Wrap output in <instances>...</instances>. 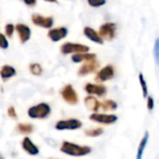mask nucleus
Masks as SVG:
<instances>
[{
	"label": "nucleus",
	"mask_w": 159,
	"mask_h": 159,
	"mask_svg": "<svg viewBox=\"0 0 159 159\" xmlns=\"http://www.w3.org/2000/svg\"><path fill=\"white\" fill-rule=\"evenodd\" d=\"M60 151L62 154L70 156V157H85L90 154L91 148L89 146L79 145V144H76L68 141H63L60 147Z\"/></svg>",
	"instance_id": "obj_1"
},
{
	"label": "nucleus",
	"mask_w": 159,
	"mask_h": 159,
	"mask_svg": "<svg viewBox=\"0 0 159 159\" xmlns=\"http://www.w3.org/2000/svg\"><path fill=\"white\" fill-rule=\"evenodd\" d=\"M51 114V107L48 102H39L27 110V116L32 119H47Z\"/></svg>",
	"instance_id": "obj_2"
},
{
	"label": "nucleus",
	"mask_w": 159,
	"mask_h": 159,
	"mask_svg": "<svg viewBox=\"0 0 159 159\" xmlns=\"http://www.w3.org/2000/svg\"><path fill=\"white\" fill-rule=\"evenodd\" d=\"M60 94L62 100L70 105H76L79 102L78 94L71 84H67L63 86L60 90Z\"/></svg>",
	"instance_id": "obj_3"
},
{
	"label": "nucleus",
	"mask_w": 159,
	"mask_h": 159,
	"mask_svg": "<svg viewBox=\"0 0 159 159\" xmlns=\"http://www.w3.org/2000/svg\"><path fill=\"white\" fill-rule=\"evenodd\" d=\"M61 53L63 55L69 54H76V53H84L89 51V47L79 44V43H73V42H65L61 46Z\"/></svg>",
	"instance_id": "obj_4"
},
{
	"label": "nucleus",
	"mask_w": 159,
	"mask_h": 159,
	"mask_svg": "<svg viewBox=\"0 0 159 159\" xmlns=\"http://www.w3.org/2000/svg\"><path fill=\"white\" fill-rule=\"evenodd\" d=\"M83 123L76 118H68V119H61L56 122L54 128L59 131L64 130H76L82 128Z\"/></svg>",
	"instance_id": "obj_5"
},
{
	"label": "nucleus",
	"mask_w": 159,
	"mask_h": 159,
	"mask_svg": "<svg viewBox=\"0 0 159 159\" xmlns=\"http://www.w3.org/2000/svg\"><path fill=\"white\" fill-rule=\"evenodd\" d=\"M31 20L34 25L44 29H51L54 25V19L51 16H43L39 13H34Z\"/></svg>",
	"instance_id": "obj_6"
},
{
	"label": "nucleus",
	"mask_w": 159,
	"mask_h": 159,
	"mask_svg": "<svg viewBox=\"0 0 159 159\" xmlns=\"http://www.w3.org/2000/svg\"><path fill=\"white\" fill-rule=\"evenodd\" d=\"M116 24L115 22H105L99 28V34L103 40L111 41L116 37Z\"/></svg>",
	"instance_id": "obj_7"
},
{
	"label": "nucleus",
	"mask_w": 159,
	"mask_h": 159,
	"mask_svg": "<svg viewBox=\"0 0 159 159\" xmlns=\"http://www.w3.org/2000/svg\"><path fill=\"white\" fill-rule=\"evenodd\" d=\"M89 119L98 124L112 125L117 121L118 117L116 115H105V114H100V113H93L89 116Z\"/></svg>",
	"instance_id": "obj_8"
},
{
	"label": "nucleus",
	"mask_w": 159,
	"mask_h": 159,
	"mask_svg": "<svg viewBox=\"0 0 159 159\" xmlns=\"http://www.w3.org/2000/svg\"><path fill=\"white\" fill-rule=\"evenodd\" d=\"M115 77V68L112 64H107L98 71L95 80L99 83H103Z\"/></svg>",
	"instance_id": "obj_9"
},
{
	"label": "nucleus",
	"mask_w": 159,
	"mask_h": 159,
	"mask_svg": "<svg viewBox=\"0 0 159 159\" xmlns=\"http://www.w3.org/2000/svg\"><path fill=\"white\" fill-rule=\"evenodd\" d=\"M68 29L65 26H61V27H56V28H51L48 32V37L52 41V42H60L61 40L64 39L68 35Z\"/></svg>",
	"instance_id": "obj_10"
},
{
	"label": "nucleus",
	"mask_w": 159,
	"mask_h": 159,
	"mask_svg": "<svg viewBox=\"0 0 159 159\" xmlns=\"http://www.w3.org/2000/svg\"><path fill=\"white\" fill-rule=\"evenodd\" d=\"M84 89L89 95H91V96L103 97L107 93V88L102 84L87 83L84 87Z\"/></svg>",
	"instance_id": "obj_11"
},
{
	"label": "nucleus",
	"mask_w": 159,
	"mask_h": 159,
	"mask_svg": "<svg viewBox=\"0 0 159 159\" xmlns=\"http://www.w3.org/2000/svg\"><path fill=\"white\" fill-rule=\"evenodd\" d=\"M99 67H100V63L97 60L86 61L79 67L77 71V75L79 76H86L88 75L95 73L99 69Z\"/></svg>",
	"instance_id": "obj_12"
},
{
	"label": "nucleus",
	"mask_w": 159,
	"mask_h": 159,
	"mask_svg": "<svg viewBox=\"0 0 159 159\" xmlns=\"http://www.w3.org/2000/svg\"><path fill=\"white\" fill-rule=\"evenodd\" d=\"M15 31L17 32L20 42L21 44H25L30 40L32 35V31L28 25L24 23H17L15 25Z\"/></svg>",
	"instance_id": "obj_13"
},
{
	"label": "nucleus",
	"mask_w": 159,
	"mask_h": 159,
	"mask_svg": "<svg viewBox=\"0 0 159 159\" xmlns=\"http://www.w3.org/2000/svg\"><path fill=\"white\" fill-rule=\"evenodd\" d=\"M21 148L22 150L29 156L35 157L39 154V148L38 146L29 138L24 137L21 141Z\"/></svg>",
	"instance_id": "obj_14"
},
{
	"label": "nucleus",
	"mask_w": 159,
	"mask_h": 159,
	"mask_svg": "<svg viewBox=\"0 0 159 159\" xmlns=\"http://www.w3.org/2000/svg\"><path fill=\"white\" fill-rule=\"evenodd\" d=\"M83 33H84V35L91 42H94L99 45H102L104 43V40L100 36L99 33L89 26H86L83 30Z\"/></svg>",
	"instance_id": "obj_15"
},
{
	"label": "nucleus",
	"mask_w": 159,
	"mask_h": 159,
	"mask_svg": "<svg viewBox=\"0 0 159 159\" xmlns=\"http://www.w3.org/2000/svg\"><path fill=\"white\" fill-rule=\"evenodd\" d=\"M96 59H97V55L95 53H90V52L76 53V54H73L71 57V61L75 63L86 62V61H93Z\"/></svg>",
	"instance_id": "obj_16"
},
{
	"label": "nucleus",
	"mask_w": 159,
	"mask_h": 159,
	"mask_svg": "<svg viewBox=\"0 0 159 159\" xmlns=\"http://www.w3.org/2000/svg\"><path fill=\"white\" fill-rule=\"evenodd\" d=\"M84 104L88 110L93 113H97L101 108V102H99V100L95 96H91V95H88L84 99Z\"/></svg>",
	"instance_id": "obj_17"
},
{
	"label": "nucleus",
	"mask_w": 159,
	"mask_h": 159,
	"mask_svg": "<svg viewBox=\"0 0 159 159\" xmlns=\"http://www.w3.org/2000/svg\"><path fill=\"white\" fill-rule=\"evenodd\" d=\"M16 75H17V71L12 65L5 64L0 69V77L4 82H7V80L11 79Z\"/></svg>",
	"instance_id": "obj_18"
},
{
	"label": "nucleus",
	"mask_w": 159,
	"mask_h": 159,
	"mask_svg": "<svg viewBox=\"0 0 159 159\" xmlns=\"http://www.w3.org/2000/svg\"><path fill=\"white\" fill-rule=\"evenodd\" d=\"M148 140H149V132H148V131H146V132L144 133V136H143V139L141 140L139 146H138V149H137V155H136V159H143V153H144V151H145V148H146V145H147Z\"/></svg>",
	"instance_id": "obj_19"
},
{
	"label": "nucleus",
	"mask_w": 159,
	"mask_h": 159,
	"mask_svg": "<svg viewBox=\"0 0 159 159\" xmlns=\"http://www.w3.org/2000/svg\"><path fill=\"white\" fill-rule=\"evenodd\" d=\"M16 130L20 134L29 135L34 131V126L30 123H19L16 126Z\"/></svg>",
	"instance_id": "obj_20"
},
{
	"label": "nucleus",
	"mask_w": 159,
	"mask_h": 159,
	"mask_svg": "<svg viewBox=\"0 0 159 159\" xmlns=\"http://www.w3.org/2000/svg\"><path fill=\"white\" fill-rule=\"evenodd\" d=\"M101 108L103 111H115L117 109V103L113 100H105L101 102Z\"/></svg>",
	"instance_id": "obj_21"
},
{
	"label": "nucleus",
	"mask_w": 159,
	"mask_h": 159,
	"mask_svg": "<svg viewBox=\"0 0 159 159\" xmlns=\"http://www.w3.org/2000/svg\"><path fill=\"white\" fill-rule=\"evenodd\" d=\"M29 71L30 73L34 76H40L43 74V68L40 63L33 62L29 65Z\"/></svg>",
	"instance_id": "obj_22"
},
{
	"label": "nucleus",
	"mask_w": 159,
	"mask_h": 159,
	"mask_svg": "<svg viewBox=\"0 0 159 159\" xmlns=\"http://www.w3.org/2000/svg\"><path fill=\"white\" fill-rule=\"evenodd\" d=\"M103 133L102 128H94V129H88L85 130V135L90 138H96L101 136Z\"/></svg>",
	"instance_id": "obj_23"
},
{
	"label": "nucleus",
	"mask_w": 159,
	"mask_h": 159,
	"mask_svg": "<svg viewBox=\"0 0 159 159\" xmlns=\"http://www.w3.org/2000/svg\"><path fill=\"white\" fill-rule=\"evenodd\" d=\"M139 81H140L141 88H142V90H143V98L148 97L147 83H146V80H145V78H144V76H143V75L142 73H140V75H139Z\"/></svg>",
	"instance_id": "obj_24"
},
{
	"label": "nucleus",
	"mask_w": 159,
	"mask_h": 159,
	"mask_svg": "<svg viewBox=\"0 0 159 159\" xmlns=\"http://www.w3.org/2000/svg\"><path fill=\"white\" fill-rule=\"evenodd\" d=\"M153 55H154L156 64L159 66V37H157L155 41L154 48H153Z\"/></svg>",
	"instance_id": "obj_25"
},
{
	"label": "nucleus",
	"mask_w": 159,
	"mask_h": 159,
	"mask_svg": "<svg viewBox=\"0 0 159 159\" xmlns=\"http://www.w3.org/2000/svg\"><path fill=\"white\" fill-rule=\"evenodd\" d=\"M5 35L7 37H9L11 38L14 34V32H15V25L12 24V23H7L5 25Z\"/></svg>",
	"instance_id": "obj_26"
},
{
	"label": "nucleus",
	"mask_w": 159,
	"mask_h": 159,
	"mask_svg": "<svg viewBox=\"0 0 159 159\" xmlns=\"http://www.w3.org/2000/svg\"><path fill=\"white\" fill-rule=\"evenodd\" d=\"M8 46H9V43H8L7 36L5 35V34L0 33V48L1 49H7Z\"/></svg>",
	"instance_id": "obj_27"
},
{
	"label": "nucleus",
	"mask_w": 159,
	"mask_h": 159,
	"mask_svg": "<svg viewBox=\"0 0 159 159\" xmlns=\"http://www.w3.org/2000/svg\"><path fill=\"white\" fill-rule=\"evenodd\" d=\"M87 2L92 7H101L106 4V0H87Z\"/></svg>",
	"instance_id": "obj_28"
},
{
	"label": "nucleus",
	"mask_w": 159,
	"mask_h": 159,
	"mask_svg": "<svg viewBox=\"0 0 159 159\" xmlns=\"http://www.w3.org/2000/svg\"><path fill=\"white\" fill-rule=\"evenodd\" d=\"M7 116L13 119V120H17L18 119V114H17V111L15 109V107L13 106H9L7 110Z\"/></svg>",
	"instance_id": "obj_29"
},
{
	"label": "nucleus",
	"mask_w": 159,
	"mask_h": 159,
	"mask_svg": "<svg viewBox=\"0 0 159 159\" xmlns=\"http://www.w3.org/2000/svg\"><path fill=\"white\" fill-rule=\"evenodd\" d=\"M155 107V101H154V98L149 96L147 97V109L149 111H152Z\"/></svg>",
	"instance_id": "obj_30"
},
{
	"label": "nucleus",
	"mask_w": 159,
	"mask_h": 159,
	"mask_svg": "<svg viewBox=\"0 0 159 159\" xmlns=\"http://www.w3.org/2000/svg\"><path fill=\"white\" fill-rule=\"evenodd\" d=\"M27 7H34L36 5V0H21Z\"/></svg>",
	"instance_id": "obj_31"
},
{
	"label": "nucleus",
	"mask_w": 159,
	"mask_h": 159,
	"mask_svg": "<svg viewBox=\"0 0 159 159\" xmlns=\"http://www.w3.org/2000/svg\"><path fill=\"white\" fill-rule=\"evenodd\" d=\"M43 1H46V2H48V3H52V4H59L58 0H43Z\"/></svg>",
	"instance_id": "obj_32"
},
{
	"label": "nucleus",
	"mask_w": 159,
	"mask_h": 159,
	"mask_svg": "<svg viewBox=\"0 0 159 159\" xmlns=\"http://www.w3.org/2000/svg\"><path fill=\"white\" fill-rule=\"evenodd\" d=\"M0 159H6V158H5L2 155H0Z\"/></svg>",
	"instance_id": "obj_33"
},
{
	"label": "nucleus",
	"mask_w": 159,
	"mask_h": 159,
	"mask_svg": "<svg viewBox=\"0 0 159 159\" xmlns=\"http://www.w3.org/2000/svg\"><path fill=\"white\" fill-rule=\"evenodd\" d=\"M48 159H57V158H48Z\"/></svg>",
	"instance_id": "obj_34"
}]
</instances>
